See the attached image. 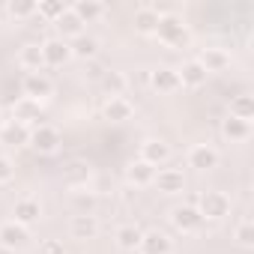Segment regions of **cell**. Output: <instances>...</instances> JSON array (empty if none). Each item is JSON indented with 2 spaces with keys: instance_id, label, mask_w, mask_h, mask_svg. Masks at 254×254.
Segmentation results:
<instances>
[{
  "instance_id": "17",
  "label": "cell",
  "mask_w": 254,
  "mask_h": 254,
  "mask_svg": "<svg viewBox=\"0 0 254 254\" xmlns=\"http://www.w3.org/2000/svg\"><path fill=\"white\" fill-rule=\"evenodd\" d=\"M150 84H153L159 93H174V90H180V75H177V69L162 66V69H156V72L150 75Z\"/></svg>"
},
{
  "instance_id": "7",
  "label": "cell",
  "mask_w": 254,
  "mask_h": 254,
  "mask_svg": "<svg viewBox=\"0 0 254 254\" xmlns=\"http://www.w3.org/2000/svg\"><path fill=\"white\" fill-rule=\"evenodd\" d=\"M218 165V150L215 147H209V144H194L191 150H189V168H194V171H209V168H215Z\"/></svg>"
},
{
  "instance_id": "38",
  "label": "cell",
  "mask_w": 254,
  "mask_h": 254,
  "mask_svg": "<svg viewBox=\"0 0 254 254\" xmlns=\"http://www.w3.org/2000/svg\"><path fill=\"white\" fill-rule=\"evenodd\" d=\"M0 123H3V114H0Z\"/></svg>"
},
{
  "instance_id": "35",
  "label": "cell",
  "mask_w": 254,
  "mask_h": 254,
  "mask_svg": "<svg viewBox=\"0 0 254 254\" xmlns=\"http://www.w3.org/2000/svg\"><path fill=\"white\" fill-rule=\"evenodd\" d=\"M12 177H15V165H12V159H9V156H0V186L9 183Z\"/></svg>"
},
{
  "instance_id": "11",
  "label": "cell",
  "mask_w": 254,
  "mask_h": 254,
  "mask_svg": "<svg viewBox=\"0 0 254 254\" xmlns=\"http://www.w3.org/2000/svg\"><path fill=\"white\" fill-rule=\"evenodd\" d=\"M42 57H45V66H63L72 57V48L66 39H48L42 42Z\"/></svg>"
},
{
  "instance_id": "19",
  "label": "cell",
  "mask_w": 254,
  "mask_h": 254,
  "mask_svg": "<svg viewBox=\"0 0 254 254\" xmlns=\"http://www.w3.org/2000/svg\"><path fill=\"white\" fill-rule=\"evenodd\" d=\"M69 48H72V57H78V60H96V54H99V39L81 33L78 39L69 42Z\"/></svg>"
},
{
  "instance_id": "31",
  "label": "cell",
  "mask_w": 254,
  "mask_h": 254,
  "mask_svg": "<svg viewBox=\"0 0 254 254\" xmlns=\"http://www.w3.org/2000/svg\"><path fill=\"white\" fill-rule=\"evenodd\" d=\"M63 12H66V6L63 3H54V0H51V3H39V9H36V15L39 18H48V21H57Z\"/></svg>"
},
{
  "instance_id": "15",
  "label": "cell",
  "mask_w": 254,
  "mask_h": 254,
  "mask_svg": "<svg viewBox=\"0 0 254 254\" xmlns=\"http://www.w3.org/2000/svg\"><path fill=\"white\" fill-rule=\"evenodd\" d=\"M69 230H72V236L75 239H93L96 233H99V218L96 215H72V221H69Z\"/></svg>"
},
{
  "instance_id": "22",
  "label": "cell",
  "mask_w": 254,
  "mask_h": 254,
  "mask_svg": "<svg viewBox=\"0 0 254 254\" xmlns=\"http://www.w3.org/2000/svg\"><path fill=\"white\" fill-rule=\"evenodd\" d=\"M141 236H144V230L141 227H135V224H123V227H117V245L123 248V251H135L138 245H141Z\"/></svg>"
},
{
  "instance_id": "18",
  "label": "cell",
  "mask_w": 254,
  "mask_h": 254,
  "mask_svg": "<svg viewBox=\"0 0 254 254\" xmlns=\"http://www.w3.org/2000/svg\"><path fill=\"white\" fill-rule=\"evenodd\" d=\"M132 114H135V108H132V102L126 99V96L108 99V105H105V117H108L111 123H123V120H132Z\"/></svg>"
},
{
  "instance_id": "30",
  "label": "cell",
  "mask_w": 254,
  "mask_h": 254,
  "mask_svg": "<svg viewBox=\"0 0 254 254\" xmlns=\"http://www.w3.org/2000/svg\"><path fill=\"white\" fill-rule=\"evenodd\" d=\"M230 117L251 123V117H254V102H251V96H236V99L230 102Z\"/></svg>"
},
{
  "instance_id": "20",
  "label": "cell",
  "mask_w": 254,
  "mask_h": 254,
  "mask_svg": "<svg viewBox=\"0 0 254 254\" xmlns=\"http://www.w3.org/2000/svg\"><path fill=\"white\" fill-rule=\"evenodd\" d=\"M177 75H180V87H200L206 81V72L197 60L183 63V69H177Z\"/></svg>"
},
{
  "instance_id": "1",
  "label": "cell",
  "mask_w": 254,
  "mask_h": 254,
  "mask_svg": "<svg viewBox=\"0 0 254 254\" xmlns=\"http://www.w3.org/2000/svg\"><path fill=\"white\" fill-rule=\"evenodd\" d=\"M156 36H159L168 48H183V45H189V30L183 27V21H180L177 15H159Z\"/></svg>"
},
{
  "instance_id": "37",
  "label": "cell",
  "mask_w": 254,
  "mask_h": 254,
  "mask_svg": "<svg viewBox=\"0 0 254 254\" xmlns=\"http://www.w3.org/2000/svg\"><path fill=\"white\" fill-rule=\"evenodd\" d=\"M108 69L102 66V63H96V60H90L87 63V78H93V81H102V75H105Z\"/></svg>"
},
{
  "instance_id": "24",
  "label": "cell",
  "mask_w": 254,
  "mask_h": 254,
  "mask_svg": "<svg viewBox=\"0 0 254 254\" xmlns=\"http://www.w3.org/2000/svg\"><path fill=\"white\" fill-rule=\"evenodd\" d=\"M159 9L156 6H141L138 12H135V30L138 33H156V27H159Z\"/></svg>"
},
{
  "instance_id": "3",
  "label": "cell",
  "mask_w": 254,
  "mask_h": 254,
  "mask_svg": "<svg viewBox=\"0 0 254 254\" xmlns=\"http://www.w3.org/2000/svg\"><path fill=\"white\" fill-rule=\"evenodd\" d=\"M21 90H24V99L42 102V99H48V96H51L54 84H51V78H48L45 72H27V75H24V81H21Z\"/></svg>"
},
{
  "instance_id": "21",
  "label": "cell",
  "mask_w": 254,
  "mask_h": 254,
  "mask_svg": "<svg viewBox=\"0 0 254 254\" xmlns=\"http://www.w3.org/2000/svg\"><path fill=\"white\" fill-rule=\"evenodd\" d=\"M18 63L27 72H42L45 69V57H42V45H24L18 51Z\"/></svg>"
},
{
  "instance_id": "9",
  "label": "cell",
  "mask_w": 254,
  "mask_h": 254,
  "mask_svg": "<svg viewBox=\"0 0 254 254\" xmlns=\"http://www.w3.org/2000/svg\"><path fill=\"white\" fill-rule=\"evenodd\" d=\"M153 183H156L159 191H165V194H177V191L186 189V180H183V171H180V168H162V171H156Z\"/></svg>"
},
{
  "instance_id": "5",
  "label": "cell",
  "mask_w": 254,
  "mask_h": 254,
  "mask_svg": "<svg viewBox=\"0 0 254 254\" xmlns=\"http://www.w3.org/2000/svg\"><path fill=\"white\" fill-rule=\"evenodd\" d=\"M141 254H174V239L162 230H147L138 245Z\"/></svg>"
},
{
  "instance_id": "27",
  "label": "cell",
  "mask_w": 254,
  "mask_h": 254,
  "mask_svg": "<svg viewBox=\"0 0 254 254\" xmlns=\"http://www.w3.org/2000/svg\"><path fill=\"white\" fill-rule=\"evenodd\" d=\"M221 132H224V138H230V141H245V138L251 135V123H248V120L227 117L224 126H221Z\"/></svg>"
},
{
  "instance_id": "4",
  "label": "cell",
  "mask_w": 254,
  "mask_h": 254,
  "mask_svg": "<svg viewBox=\"0 0 254 254\" xmlns=\"http://www.w3.org/2000/svg\"><path fill=\"white\" fill-rule=\"evenodd\" d=\"M197 212H200V218H224L230 212V197L224 191H206L200 197Z\"/></svg>"
},
{
  "instance_id": "14",
  "label": "cell",
  "mask_w": 254,
  "mask_h": 254,
  "mask_svg": "<svg viewBox=\"0 0 254 254\" xmlns=\"http://www.w3.org/2000/svg\"><path fill=\"white\" fill-rule=\"evenodd\" d=\"M12 221H18V224H33L39 215H42V206H39V200L36 197H21V200H15V209H12Z\"/></svg>"
},
{
  "instance_id": "10",
  "label": "cell",
  "mask_w": 254,
  "mask_h": 254,
  "mask_svg": "<svg viewBox=\"0 0 254 254\" xmlns=\"http://www.w3.org/2000/svg\"><path fill=\"white\" fill-rule=\"evenodd\" d=\"M0 141L9 147H21L30 141V129L18 120H6V123H0Z\"/></svg>"
},
{
  "instance_id": "26",
  "label": "cell",
  "mask_w": 254,
  "mask_h": 254,
  "mask_svg": "<svg viewBox=\"0 0 254 254\" xmlns=\"http://www.w3.org/2000/svg\"><path fill=\"white\" fill-rule=\"evenodd\" d=\"M87 180H90V165H84V162H72V165L63 171V183L72 186V189L87 186Z\"/></svg>"
},
{
  "instance_id": "12",
  "label": "cell",
  "mask_w": 254,
  "mask_h": 254,
  "mask_svg": "<svg viewBox=\"0 0 254 254\" xmlns=\"http://www.w3.org/2000/svg\"><path fill=\"white\" fill-rule=\"evenodd\" d=\"M168 159H171V147L165 141H144L141 144V162H147L153 168H162Z\"/></svg>"
},
{
  "instance_id": "13",
  "label": "cell",
  "mask_w": 254,
  "mask_h": 254,
  "mask_svg": "<svg viewBox=\"0 0 254 254\" xmlns=\"http://www.w3.org/2000/svg\"><path fill=\"white\" fill-rule=\"evenodd\" d=\"M197 63L203 66V72H224L230 66V54L224 48H203V54L197 57Z\"/></svg>"
},
{
  "instance_id": "16",
  "label": "cell",
  "mask_w": 254,
  "mask_h": 254,
  "mask_svg": "<svg viewBox=\"0 0 254 254\" xmlns=\"http://www.w3.org/2000/svg\"><path fill=\"white\" fill-rule=\"evenodd\" d=\"M54 24H57V30H60V39H78V36L84 33V21H81L69 6H66V12H63Z\"/></svg>"
},
{
  "instance_id": "6",
  "label": "cell",
  "mask_w": 254,
  "mask_h": 254,
  "mask_svg": "<svg viewBox=\"0 0 254 254\" xmlns=\"http://www.w3.org/2000/svg\"><path fill=\"white\" fill-rule=\"evenodd\" d=\"M27 239H30V230L24 224H18V221H3L0 224V245L3 248H12V251L24 248Z\"/></svg>"
},
{
  "instance_id": "25",
  "label": "cell",
  "mask_w": 254,
  "mask_h": 254,
  "mask_svg": "<svg viewBox=\"0 0 254 254\" xmlns=\"http://www.w3.org/2000/svg\"><path fill=\"white\" fill-rule=\"evenodd\" d=\"M12 114H15V120H18V123H24V126H27V123H33V120H39V117H42V105H39V102H33V99H24V96H21V99L15 102V108H12Z\"/></svg>"
},
{
  "instance_id": "8",
  "label": "cell",
  "mask_w": 254,
  "mask_h": 254,
  "mask_svg": "<svg viewBox=\"0 0 254 254\" xmlns=\"http://www.w3.org/2000/svg\"><path fill=\"white\" fill-rule=\"evenodd\" d=\"M171 221H174V227L183 230V233H194V230L203 224L197 206H191V203H189V206H177V209L171 212Z\"/></svg>"
},
{
  "instance_id": "33",
  "label": "cell",
  "mask_w": 254,
  "mask_h": 254,
  "mask_svg": "<svg viewBox=\"0 0 254 254\" xmlns=\"http://www.w3.org/2000/svg\"><path fill=\"white\" fill-rule=\"evenodd\" d=\"M236 239H239V245H245V248L254 245V224H251L248 218L236 224Z\"/></svg>"
},
{
  "instance_id": "32",
  "label": "cell",
  "mask_w": 254,
  "mask_h": 254,
  "mask_svg": "<svg viewBox=\"0 0 254 254\" xmlns=\"http://www.w3.org/2000/svg\"><path fill=\"white\" fill-rule=\"evenodd\" d=\"M93 206H96V197L93 194L75 191V209H78V215H93Z\"/></svg>"
},
{
  "instance_id": "28",
  "label": "cell",
  "mask_w": 254,
  "mask_h": 254,
  "mask_svg": "<svg viewBox=\"0 0 254 254\" xmlns=\"http://www.w3.org/2000/svg\"><path fill=\"white\" fill-rule=\"evenodd\" d=\"M126 87H129V78H126L123 72H105V75H102V90H105L111 99L123 96Z\"/></svg>"
},
{
  "instance_id": "23",
  "label": "cell",
  "mask_w": 254,
  "mask_h": 254,
  "mask_svg": "<svg viewBox=\"0 0 254 254\" xmlns=\"http://www.w3.org/2000/svg\"><path fill=\"white\" fill-rule=\"evenodd\" d=\"M84 24H90V21H96V18H102L105 15V3H99V0H78L75 6H69Z\"/></svg>"
},
{
  "instance_id": "2",
  "label": "cell",
  "mask_w": 254,
  "mask_h": 254,
  "mask_svg": "<svg viewBox=\"0 0 254 254\" xmlns=\"http://www.w3.org/2000/svg\"><path fill=\"white\" fill-rule=\"evenodd\" d=\"M36 153H54L57 147H60V132L54 129V126H48V123H39L36 129H30V141H27Z\"/></svg>"
},
{
  "instance_id": "36",
  "label": "cell",
  "mask_w": 254,
  "mask_h": 254,
  "mask_svg": "<svg viewBox=\"0 0 254 254\" xmlns=\"http://www.w3.org/2000/svg\"><path fill=\"white\" fill-rule=\"evenodd\" d=\"M39 254H63V242L60 239H45L39 245Z\"/></svg>"
},
{
  "instance_id": "29",
  "label": "cell",
  "mask_w": 254,
  "mask_h": 254,
  "mask_svg": "<svg viewBox=\"0 0 254 254\" xmlns=\"http://www.w3.org/2000/svg\"><path fill=\"white\" fill-rule=\"evenodd\" d=\"M156 171L159 168H153V165H147V162H132L129 165V180L135 183V186H150L153 183V177H156Z\"/></svg>"
},
{
  "instance_id": "34",
  "label": "cell",
  "mask_w": 254,
  "mask_h": 254,
  "mask_svg": "<svg viewBox=\"0 0 254 254\" xmlns=\"http://www.w3.org/2000/svg\"><path fill=\"white\" fill-rule=\"evenodd\" d=\"M36 9H39V3H9V12H12L15 18H27V15H36Z\"/></svg>"
}]
</instances>
